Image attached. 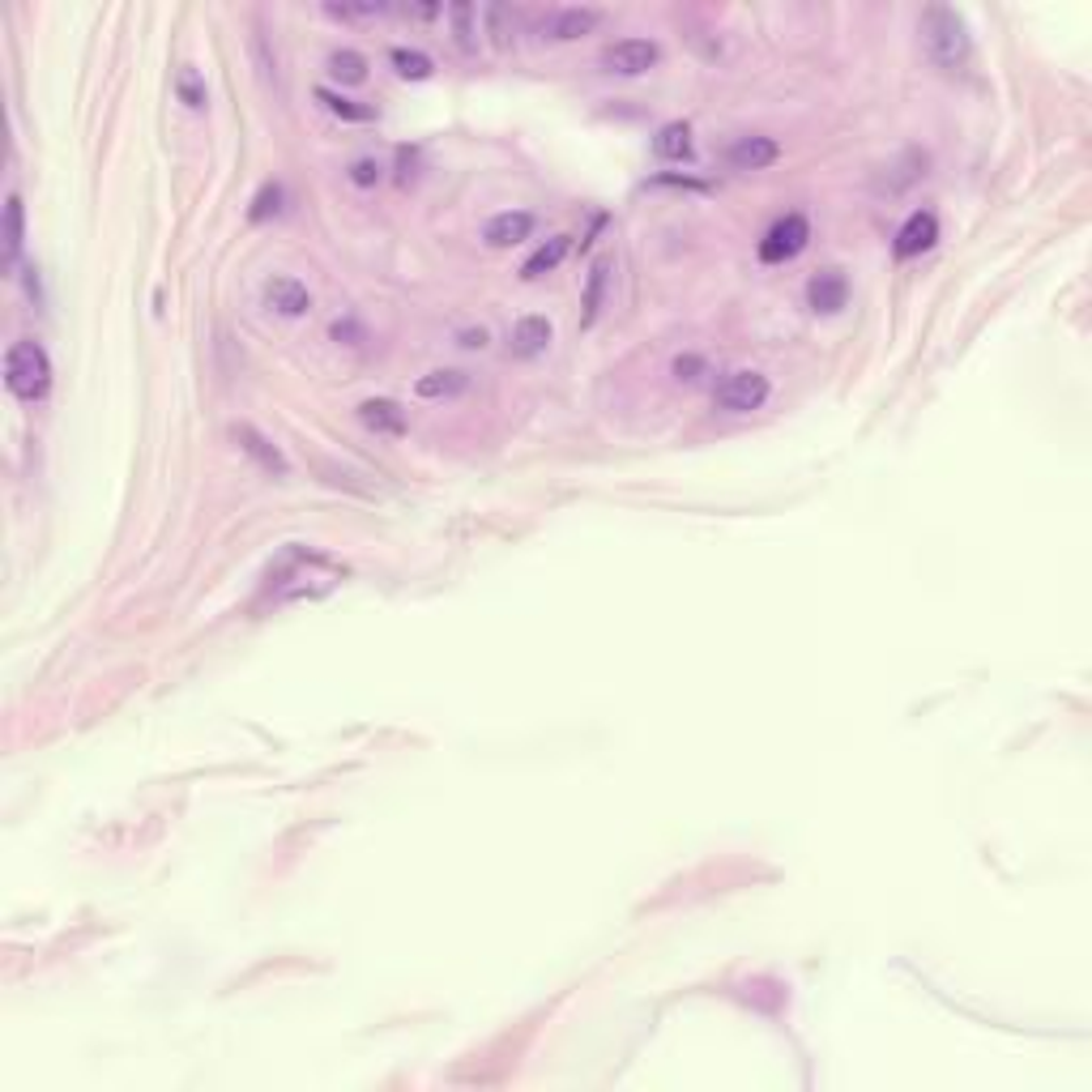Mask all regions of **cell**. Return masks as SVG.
I'll return each mask as SVG.
<instances>
[{
	"instance_id": "obj_1",
	"label": "cell",
	"mask_w": 1092,
	"mask_h": 1092,
	"mask_svg": "<svg viewBox=\"0 0 1092 1092\" xmlns=\"http://www.w3.org/2000/svg\"><path fill=\"white\" fill-rule=\"evenodd\" d=\"M922 48H926L935 69L960 73L968 64V31H964L960 14L947 10V5H930L922 14Z\"/></svg>"
},
{
	"instance_id": "obj_2",
	"label": "cell",
	"mask_w": 1092,
	"mask_h": 1092,
	"mask_svg": "<svg viewBox=\"0 0 1092 1092\" xmlns=\"http://www.w3.org/2000/svg\"><path fill=\"white\" fill-rule=\"evenodd\" d=\"M5 384L22 401H43L52 389V363L39 342H14L5 355Z\"/></svg>"
},
{
	"instance_id": "obj_3",
	"label": "cell",
	"mask_w": 1092,
	"mask_h": 1092,
	"mask_svg": "<svg viewBox=\"0 0 1092 1092\" xmlns=\"http://www.w3.org/2000/svg\"><path fill=\"white\" fill-rule=\"evenodd\" d=\"M769 393H773L769 376L742 368V372L721 376V384L713 389V401H717V410H726V414H751V410H759L764 401H769Z\"/></svg>"
},
{
	"instance_id": "obj_4",
	"label": "cell",
	"mask_w": 1092,
	"mask_h": 1092,
	"mask_svg": "<svg viewBox=\"0 0 1092 1092\" xmlns=\"http://www.w3.org/2000/svg\"><path fill=\"white\" fill-rule=\"evenodd\" d=\"M807 240H811V223L803 213H786L769 227V236L759 240V261L764 265H786L807 248Z\"/></svg>"
},
{
	"instance_id": "obj_5",
	"label": "cell",
	"mask_w": 1092,
	"mask_h": 1092,
	"mask_svg": "<svg viewBox=\"0 0 1092 1092\" xmlns=\"http://www.w3.org/2000/svg\"><path fill=\"white\" fill-rule=\"evenodd\" d=\"M658 60H662V52H658V43H653V39H615L602 52V69L619 73V77H640Z\"/></svg>"
},
{
	"instance_id": "obj_6",
	"label": "cell",
	"mask_w": 1092,
	"mask_h": 1092,
	"mask_svg": "<svg viewBox=\"0 0 1092 1092\" xmlns=\"http://www.w3.org/2000/svg\"><path fill=\"white\" fill-rule=\"evenodd\" d=\"M261 299H265V307H269V312H278V316H307V312H312V295H307V286H303L299 278H286V274L265 278Z\"/></svg>"
},
{
	"instance_id": "obj_7",
	"label": "cell",
	"mask_w": 1092,
	"mask_h": 1092,
	"mask_svg": "<svg viewBox=\"0 0 1092 1092\" xmlns=\"http://www.w3.org/2000/svg\"><path fill=\"white\" fill-rule=\"evenodd\" d=\"M777 158H782V146L773 137H764V133H747V137H738L726 150V163L734 171H769Z\"/></svg>"
},
{
	"instance_id": "obj_8",
	"label": "cell",
	"mask_w": 1092,
	"mask_h": 1092,
	"mask_svg": "<svg viewBox=\"0 0 1092 1092\" xmlns=\"http://www.w3.org/2000/svg\"><path fill=\"white\" fill-rule=\"evenodd\" d=\"M935 240H939V218L930 213V209H914L909 218H905V227L897 231V257H922L926 248H935Z\"/></svg>"
},
{
	"instance_id": "obj_9",
	"label": "cell",
	"mask_w": 1092,
	"mask_h": 1092,
	"mask_svg": "<svg viewBox=\"0 0 1092 1092\" xmlns=\"http://www.w3.org/2000/svg\"><path fill=\"white\" fill-rule=\"evenodd\" d=\"M807 303L811 312L820 316H836L845 303H849V278L841 269H820L811 282H807Z\"/></svg>"
},
{
	"instance_id": "obj_10",
	"label": "cell",
	"mask_w": 1092,
	"mask_h": 1092,
	"mask_svg": "<svg viewBox=\"0 0 1092 1092\" xmlns=\"http://www.w3.org/2000/svg\"><path fill=\"white\" fill-rule=\"evenodd\" d=\"M533 236V213L529 209H504L483 227V244L487 248H516L521 240Z\"/></svg>"
},
{
	"instance_id": "obj_11",
	"label": "cell",
	"mask_w": 1092,
	"mask_h": 1092,
	"mask_svg": "<svg viewBox=\"0 0 1092 1092\" xmlns=\"http://www.w3.org/2000/svg\"><path fill=\"white\" fill-rule=\"evenodd\" d=\"M556 342V330H551V320L546 316H521L516 324H512V355H521V359H538L546 346Z\"/></svg>"
},
{
	"instance_id": "obj_12",
	"label": "cell",
	"mask_w": 1092,
	"mask_h": 1092,
	"mask_svg": "<svg viewBox=\"0 0 1092 1092\" xmlns=\"http://www.w3.org/2000/svg\"><path fill=\"white\" fill-rule=\"evenodd\" d=\"M359 422L376 435H406V410L389 397H368L359 406Z\"/></svg>"
},
{
	"instance_id": "obj_13",
	"label": "cell",
	"mask_w": 1092,
	"mask_h": 1092,
	"mask_svg": "<svg viewBox=\"0 0 1092 1092\" xmlns=\"http://www.w3.org/2000/svg\"><path fill=\"white\" fill-rule=\"evenodd\" d=\"M236 440H240V449H244V453H248V457H252V462H257L265 474H278V478L286 474V457H282V453H278V449L265 440V435H261L257 427L240 422V427H236Z\"/></svg>"
},
{
	"instance_id": "obj_14",
	"label": "cell",
	"mask_w": 1092,
	"mask_h": 1092,
	"mask_svg": "<svg viewBox=\"0 0 1092 1092\" xmlns=\"http://www.w3.org/2000/svg\"><path fill=\"white\" fill-rule=\"evenodd\" d=\"M568 252H572V236H551V240H546V244L521 265V278H525V282H538V278H546V274H556Z\"/></svg>"
},
{
	"instance_id": "obj_15",
	"label": "cell",
	"mask_w": 1092,
	"mask_h": 1092,
	"mask_svg": "<svg viewBox=\"0 0 1092 1092\" xmlns=\"http://www.w3.org/2000/svg\"><path fill=\"white\" fill-rule=\"evenodd\" d=\"M598 26H602V14H598V10H560L551 22H546L551 39H560V43H572V39H581V35H594Z\"/></svg>"
},
{
	"instance_id": "obj_16",
	"label": "cell",
	"mask_w": 1092,
	"mask_h": 1092,
	"mask_svg": "<svg viewBox=\"0 0 1092 1092\" xmlns=\"http://www.w3.org/2000/svg\"><path fill=\"white\" fill-rule=\"evenodd\" d=\"M466 384H470V376H466V372H457V368H440V372H427V376H418L414 393H418L422 401H445V397H457V393H466Z\"/></svg>"
},
{
	"instance_id": "obj_17",
	"label": "cell",
	"mask_w": 1092,
	"mask_h": 1092,
	"mask_svg": "<svg viewBox=\"0 0 1092 1092\" xmlns=\"http://www.w3.org/2000/svg\"><path fill=\"white\" fill-rule=\"evenodd\" d=\"M653 150H658L662 158H671V163H683V158H692V129H688L683 120L666 125L658 137H653Z\"/></svg>"
},
{
	"instance_id": "obj_18",
	"label": "cell",
	"mask_w": 1092,
	"mask_h": 1092,
	"mask_svg": "<svg viewBox=\"0 0 1092 1092\" xmlns=\"http://www.w3.org/2000/svg\"><path fill=\"white\" fill-rule=\"evenodd\" d=\"M330 77L342 81V86H363L368 81V60L359 52H351V48H338L330 56Z\"/></svg>"
},
{
	"instance_id": "obj_19",
	"label": "cell",
	"mask_w": 1092,
	"mask_h": 1092,
	"mask_svg": "<svg viewBox=\"0 0 1092 1092\" xmlns=\"http://www.w3.org/2000/svg\"><path fill=\"white\" fill-rule=\"evenodd\" d=\"M393 69L406 77V81H422V77H431V56H422V52H410V48H393Z\"/></svg>"
},
{
	"instance_id": "obj_20",
	"label": "cell",
	"mask_w": 1092,
	"mask_h": 1092,
	"mask_svg": "<svg viewBox=\"0 0 1092 1092\" xmlns=\"http://www.w3.org/2000/svg\"><path fill=\"white\" fill-rule=\"evenodd\" d=\"M316 98H320L324 107H330V112H334V116H342V120H372V112H368V107H355V102H351V98H342V94H330V90H320Z\"/></svg>"
},
{
	"instance_id": "obj_21",
	"label": "cell",
	"mask_w": 1092,
	"mask_h": 1092,
	"mask_svg": "<svg viewBox=\"0 0 1092 1092\" xmlns=\"http://www.w3.org/2000/svg\"><path fill=\"white\" fill-rule=\"evenodd\" d=\"M5 248H10V257H18V248H22V201L18 196H10V205H5Z\"/></svg>"
},
{
	"instance_id": "obj_22",
	"label": "cell",
	"mask_w": 1092,
	"mask_h": 1092,
	"mask_svg": "<svg viewBox=\"0 0 1092 1092\" xmlns=\"http://www.w3.org/2000/svg\"><path fill=\"white\" fill-rule=\"evenodd\" d=\"M175 90H180V98L192 107V112H201V107H205V86H201V77H196L192 69H180Z\"/></svg>"
},
{
	"instance_id": "obj_23",
	"label": "cell",
	"mask_w": 1092,
	"mask_h": 1092,
	"mask_svg": "<svg viewBox=\"0 0 1092 1092\" xmlns=\"http://www.w3.org/2000/svg\"><path fill=\"white\" fill-rule=\"evenodd\" d=\"M380 175H384V167L376 158H355L351 163V184H359V188H376Z\"/></svg>"
},
{
	"instance_id": "obj_24",
	"label": "cell",
	"mask_w": 1092,
	"mask_h": 1092,
	"mask_svg": "<svg viewBox=\"0 0 1092 1092\" xmlns=\"http://www.w3.org/2000/svg\"><path fill=\"white\" fill-rule=\"evenodd\" d=\"M449 18L457 22V43H462V52H474V48H478V43H474V31H470L474 10H470V5H453V10H449Z\"/></svg>"
},
{
	"instance_id": "obj_25",
	"label": "cell",
	"mask_w": 1092,
	"mask_h": 1092,
	"mask_svg": "<svg viewBox=\"0 0 1092 1092\" xmlns=\"http://www.w3.org/2000/svg\"><path fill=\"white\" fill-rule=\"evenodd\" d=\"M606 274H610V265H606V261H598V265H594V278H589V299H585V320H594V312H598V303H602V286H606Z\"/></svg>"
},
{
	"instance_id": "obj_26",
	"label": "cell",
	"mask_w": 1092,
	"mask_h": 1092,
	"mask_svg": "<svg viewBox=\"0 0 1092 1092\" xmlns=\"http://www.w3.org/2000/svg\"><path fill=\"white\" fill-rule=\"evenodd\" d=\"M278 201H282V188H278V184H265V188H261V196H257V205H252V218H257V223L282 209Z\"/></svg>"
},
{
	"instance_id": "obj_27",
	"label": "cell",
	"mask_w": 1092,
	"mask_h": 1092,
	"mask_svg": "<svg viewBox=\"0 0 1092 1092\" xmlns=\"http://www.w3.org/2000/svg\"><path fill=\"white\" fill-rule=\"evenodd\" d=\"M487 342H491L487 330H466V334H462V346H466V351H483Z\"/></svg>"
},
{
	"instance_id": "obj_28",
	"label": "cell",
	"mask_w": 1092,
	"mask_h": 1092,
	"mask_svg": "<svg viewBox=\"0 0 1092 1092\" xmlns=\"http://www.w3.org/2000/svg\"><path fill=\"white\" fill-rule=\"evenodd\" d=\"M696 372H700V359H692V355L675 363V376H679V380H696Z\"/></svg>"
}]
</instances>
